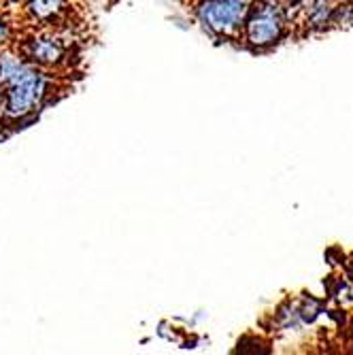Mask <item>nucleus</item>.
<instances>
[{
    "instance_id": "7ed1b4c3",
    "label": "nucleus",
    "mask_w": 353,
    "mask_h": 355,
    "mask_svg": "<svg viewBox=\"0 0 353 355\" xmlns=\"http://www.w3.org/2000/svg\"><path fill=\"white\" fill-rule=\"evenodd\" d=\"M17 51L35 67L43 71L60 69L69 62L71 47L62 35L51 30V26H43V30L32 32L24 37L17 45Z\"/></svg>"
},
{
    "instance_id": "39448f33",
    "label": "nucleus",
    "mask_w": 353,
    "mask_h": 355,
    "mask_svg": "<svg viewBox=\"0 0 353 355\" xmlns=\"http://www.w3.org/2000/svg\"><path fill=\"white\" fill-rule=\"evenodd\" d=\"M24 13L37 26H53L67 19L71 0H24Z\"/></svg>"
},
{
    "instance_id": "f03ea898",
    "label": "nucleus",
    "mask_w": 353,
    "mask_h": 355,
    "mask_svg": "<svg viewBox=\"0 0 353 355\" xmlns=\"http://www.w3.org/2000/svg\"><path fill=\"white\" fill-rule=\"evenodd\" d=\"M251 0H196L194 17L213 39H234L243 30Z\"/></svg>"
},
{
    "instance_id": "20e7f679",
    "label": "nucleus",
    "mask_w": 353,
    "mask_h": 355,
    "mask_svg": "<svg viewBox=\"0 0 353 355\" xmlns=\"http://www.w3.org/2000/svg\"><path fill=\"white\" fill-rule=\"evenodd\" d=\"M283 30V13L275 3H262L255 5L253 9L249 7V13L243 24L245 41L255 47L264 49L275 45L281 39Z\"/></svg>"
},
{
    "instance_id": "423d86ee",
    "label": "nucleus",
    "mask_w": 353,
    "mask_h": 355,
    "mask_svg": "<svg viewBox=\"0 0 353 355\" xmlns=\"http://www.w3.org/2000/svg\"><path fill=\"white\" fill-rule=\"evenodd\" d=\"M11 39H13V26L3 13H0V49L9 47Z\"/></svg>"
},
{
    "instance_id": "f257e3e1",
    "label": "nucleus",
    "mask_w": 353,
    "mask_h": 355,
    "mask_svg": "<svg viewBox=\"0 0 353 355\" xmlns=\"http://www.w3.org/2000/svg\"><path fill=\"white\" fill-rule=\"evenodd\" d=\"M55 79L49 71L39 67H30L19 79L3 87L0 94V121L5 125L24 123L26 119H35L53 101Z\"/></svg>"
},
{
    "instance_id": "0eeeda50",
    "label": "nucleus",
    "mask_w": 353,
    "mask_h": 355,
    "mask_svg": "<svg viewBox=\"0 0 353 355\" xmlns=\"http://www.w3.org/2000/svg\"><path fill=\"white\" fill-rule=\"evenodd\" d=\"M11 5H24V0H9Z\"/></svg>"
}]
</instances>
